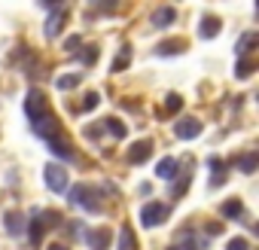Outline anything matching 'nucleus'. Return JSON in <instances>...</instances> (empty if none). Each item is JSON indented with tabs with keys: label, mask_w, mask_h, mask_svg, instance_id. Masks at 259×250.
<instances>
[{
	"label": "nucleus",
	"mask_w": 259,
	"mask_h": 250,
	"mask_svg": "<svg viewBox=\"0 0 259 250\" xmlns=\"http://www.w3.org/2000/svg\"><path fill=\"white\" fill-rule=\"evenodd\" d=\"M70 201H73L76 207L92 211V214H101V211H104V204H101V198H98V189L89 186V183H76V186L70 189Z\"/></svg>",
	"instance_id": "1"
},
{
	"label": "nucleus",
	"mask_w": 259,
	"mask_h": 250,
	"mask_svg": "<svg viewBox=\"0 0 259 250\" xmlns=\"http://www.w3.org/2000/svg\"><path fill=\"white\" fill-rule=\"evenodd\" d=\"M168 214H171V211H168L162 201H150V204H144V207H141V223H144L147 229H156L159 223H165V220H168Z\"/></svg>",
	"instance_id": "2"
},
{
	"label": "nucleus",
	"mask_w": 259,
	"mask_h": 250,
	"mask_svg": "<svg viewBox=\"0 0 259 250\" xmlns=\"http://www.w3.org/2000/svg\"><path fill=\"white\" fill-rule=\"evenodd\" d=\"M43 177H46V186L52 189V192H64L67 189V171L61 168V165H55V162H49L46 168H43Z\"/></svg>",
	"instance_id": "3"
},
{
	"label": "nucleus",
	"mask_w": 259,
	"mask_h": 250,
	"mask_svg": "<svg viewBox=\"0 0 259 250\" xmlns=\"http://www.w3.org/2000/svg\"><path fill=\"white\" fill-rule=\"evenodd\" d=\"M49 110V104H46V95L43 92H37V89H31L28 92V98H25V113H28V119L34 122L37 116H43Z\"/></svg>",
	"instance_id": "4"
},
{
	"label": "nucleus",
	"mask_w": 259,
	"mask_h": 250,
	"mask_svg": "<svg viewBox=\"0 0 259 250\" xmlns=\"http://www.w3.org/2000/svg\"><path fill=\"white\" fill-rule=\"evenodd\" d=\"M174 135L183 138V141H192V138L201 135V122H198L195 116H186V119H180V122L174 125Z\"/></svg>",
	"instance_id": "5"
},
{
	"label": "nucleus",
	"mask_w": 259,
	"mask_h": 250,
	"mask_svg": "<svg viewBox=\"0 0 259 250\" xmlns=\"http://www.w3.org/2000/svg\"><path fill=\"white\" fill-rule=\"evenodd\" d=\"M110 241H113L110 229H89V232H85V244H89L92 250H107Z\"/></svg>",
	"instance_id": "6"
},
{
	"label": "nucleus",
	"mask_w": 259,
	"mask_h": 250,
	"mask_svg": "<svg viewBox=\"0 0 259 250\" xmlns=\"http://www.w3.org/2000/svg\"><path fill=\"white\" fill-rule=\"evenodd\" d=\"M64 19H67V10H64V7H55V10H52V16L46 19V37H49V40L61 34V28H64Z\"/></svg>",
	"instance_id": "7"
},
{
	"label": "nucleus",
	"mask_w": 259,
	"mask_h": 250,
	"mask_svg": "<svg viewBox=\"0 0 259 250\" xmlns=\"http://www.w3.org/2000/svg\"><path fill=\"white\" fill-rule=\"evenodd\" d=\"M150 156H153V144L150 141H138L132 150H128V162H132V165H144Z\"/></svg>",
	"instance_id": "8"
},
{
	"label": "nucleus",
	"mask_w": 259,
	"mask_h": 250,
	"mask_svg": "<svg viewBox=\"0 0 259 250\" xmlns=\"http://www.w3.org/2000/svg\"><path fill=\"white\" fill-rule=\"evenodd\" d=\"M177 171H180V162H177L174 156H165V159L156 165V177H162V180H174Z\"/></svg>",
	"instance_id": "9"
},
{
	"label": "nucleus",
	"mask_w": 259,
	"mask_h": 250,
	"mask_svg": "<svg viewBox=\"0 0 259 250\" xmlns=\"http://www.w3.org/2000/svg\"><path fill=\"white\" fill-rule=\"evenodd\" d=\"M4 229H7L10 235H22V229H25V217H22L19 211H7V214H4Z\"/></svg>",
	"instance_id": "10"
},
{
	"label": "nucleus",
	"mask_w": 259,
	"mask_h": 250,
	"mask_svg": "<svg viewBox=\"0 0 259 250\" xmlns=\"http://www.w3.org/2000/svg\"><path fill=\"white\" fill-rule=\"evenodd\" d=\"M259 43V34H253V31H247L241 40H238V46H235V52H238V58H247L250 55V49Z\"/></svg>",
	"instance_id": "11"
},
{
	"label": "nucleus",
	"mask_w": 259,
	"mask_h": 250,
	"mask_svg": "<svg viewBox=\"0 0 259 250\" xmlns=\"http://www.w3.org/2000/svg\"><path fill=\"white\" fill-rule=\"evenodd\" d=\"M101 122H104V129H107V132H110V135H113L116 141H125V138H128V129H125V125H122L119 119L107 116V119H101Z\"/></svg>",
	"instance_id": "12"
},
{
	"label": "nucleus",
	"mask_w": 259,
	"mask_h": 250,
	"mask_svg": "<svg viewBox=\"0 0 259 250\" xmlns=\"http://www.w3.org/2000/svg\"><path fill=\"white\" fill-rule=\"evenodd\" d=\"M174 16H177V13H174V7H162V10H156V13H153V19H150V22H153L156 28H168V25L174 22Z\"/></svg>",
	"instance_id": "13"
},
{
	"label": "nucleus",
	"mask_w": 259,
	"mask_h": 250,
	"mask_svg": "<svg viewBox=\"0 0 259 250\" xmlns=\"http://www.w3.org/2000/svg\"><path fill=\"white\" fill-rule=\"evenodd\" d=\"M198 34H201L204 40L217 37V34H220V19H217V16H204V19H201V28H198Z\"/></svg>",
	"instance_id": "14"
},
{
	"label": "nucleus",
	"mask_w": 259,
	"mask_h": 250,
	"mask_svg": "<svg viewBox=\"0 0 259 250\" xmlns=\"http://www.w3.org/2000/svg\"><path fill=\"white\" fill-rule=\"evenodd\" d=\"M31 229H28V241L31 244H40V238H43V232H46V226H43V220H40V211H34V220L28 223Z\"/></svg>",
	"instance_id": "15"
},
{
	"label": "nucleus",
	"mask_w": 259,
	"mask_h": 250,
	"mask_svg": "<svg viewBox=\"0 0 259 250\" xmlns=\"http://www.w3.org/2000/svg\"><path fill=\"white\" fill-rule=\"evenodd\" d=\"M82 82V73H61L58 79H55V89H61V92H70V89H76Z\"/></svg>",
	"instance_id": "16"
},
{
	"label": "nucleus",
	"mask_w": 259,
	"mask_h": 250,
	"mask_svg": "<svg viewBox=\"0 0 259 250\" xmlns=\"http://www.w3.org/2000/svg\"><path fill=\"white\" fill-rule=\"evenodd\" d=\"M119 250H138V241H135L132 226H122L119 229Z\"/></svg>",
	"instance_id": "17"
},
{
	"label": "nucleus",
	"mask_w": 259,
	"mask_h": 250,
	"mask_svg": "<svg viewBox=\"0 0 259 250\" xmlns=\"http://www.w3.org/2000/svg\"><path fill=\"white\" fill-rule=\"evenodd\" d=\"M256 165H259V153H244V156L238 159V168H241L244 174H253Z\"/></svg>",
	"instance_id": "18"
},
{
	"label": "nucleus",
	"mask_w": 259,
	"mask_h": 250,
	"mask_svg": "<svg viewBox=\"0 0 259 250\" xmlns=\"http://www.w3.org/2000/svg\"><path fill=\"white\" fill-rule=\"evenodd\" d=\"M207 168H210V171H217V177L210 180V186H223V180H226V177H223L226 162H223V159H217V156H210V159H207Z\"/></svg>",
	"instance_id": "19"
},
{
	"label": "nucleus",
	"mask_w": 259,
	"mask_h": 250,
	"mask_svg": "<svg viewBox=\"0 0 259 250\" xmlns=\"http://www.w3.org/2000/svg\"><path fill=\"white\" fill-rule=\"evenodd\" d=\"M189 180H192V177H189V171H186V174H180V177H174V183H171V195H174V198H183V192L189 189Z\"/></svg>",
	"instance_id": "20"
},
{
	"label": "nucleus",
	"mask_w": 259,
	"mask_h": 250,
	"mask_svg": "<svg viewBox=\"0 0 259 250\" xmlns=\"http://www.w3.org/2000/svg\"><path fill=\"white\" fill-rule=\"evenodd\" d=\"M183 49H186V40H165V43H159V52L162 55H177Z\"/></svg>",
	"instance_id": "21"
},
{
	"label": "nucleus",
	"mask_w": 259,
	"mask_h": 250,
	"mask_svg": "<svg viewBox=\"0 0 259 250\" xmlns=\"http://www.w3.org/2000/svg\"><path fill=\"white\" fill-rule=\"evenodd\" d=\"M220 211H223V217H241V214H244V204H241L238 198H229V201H223Z\"/></svg>",
	"instance_id": "22"
},
{
	"label": "nucleus",
	"mask_w": 259,
	"mask_h": 250,
	"mask_svg": "<svg viewBox=\"0 0 259 250\" xmlns=\"http://www.w3.org/2000/svg\"><path fill=\"white\" fill-rule=\"evenodd\" d=\"M128 61H132V49H128V46H122V52H119V58L113 61V73H119V70H125V67H128Z\"/></svg>",
	"instance_id": "23"
},
{
	"label": "nucleus",
	"mask_w": 259,
	"mask_h": 250,
	"mask_svg": "<svg viewBox=\"0 0 259 250\" xmlns=\"http://www.w3.org/2000/svg\"><path fill=\"white\" fill-rule=\"evenodd\" d=\"M250 73H253V61H250V58H241V61H238V67H235V76L247 79Z\"/></svg>",
	"instance_id": "24"
},
{
	"label": "nucleus",
	"mask_w": 259,
	"mask_h": 250,
	"mask_svg": "<svg viewBox=\"0 0 259 250\" xmlns=\"http://www.w3.org/2000/svg\"><path fill=\"white\" fill-rule=\"evenodd\" d=\"M180 107H183V98H180L177 92H171L168 101H165V110H168V113H180Z\"/></svg>",
	"instance_id": "25"
},
{
	"label": "nucleus",
	"mask_w": 259,
	"mask_h": 250,
	"mask_svg": "<svg viewBox=\"0 0 259 250\" xmlns=\"http://www.w3.org/2000/svg\"><path fill=\"white\" fill-rule=\"evenodd\" d=\"M98 104H101V95H98V92H89V95L82 98V110H95Z\"/></svg>",
	"instance_id": "26"
},
{
	"label": "nucleus",
	"mask_w": 259,
	"mask_h": 250,
	"mask_svg": "<svg viewBox=\"0 0 259 250\" xmlns=\"http://www.w3.org/2000/svg\"><path fill=\"white\" fill-rule=\"evenodd\" d=\"M79 46H82V37H79V34H70V37L64 40V49H67V52H76Z\"/></svg>",
	"instance_id": "27"
},
{
	"label": "nucleus",
	"mask_w": 259,
	"mask_h": 250,
	"mask_svg": "<svg viewBox=\"0 0 259 250\" xmlns=\"http://www.w3.org/2000/svg\"><path fill=\"white\" fill-rule=\"evenodd\" d=\"M98 61V46H85V52H82V64H95Z\"/></svg>",
	"instance_id": "28"
},
{
	"label": "nucleus",
	"mask_w": 259,
	"mask_h": 250,
	"mask_svg": "<svg viewBox=\"0 0 259 250\" xmlns=\"http://www.w3.org/2000/svg\"><path fill=\"white\" fill-rule=\"evenodd\" d=\"M226 250H250V241H247V238H232Z\"/></svg>",
	"instance_id": "29"
},
{
	"label": "nucleus",
	"mask_w": 259,
	"mask_h": 250,
	"mask_svg": "<svg viewBox=\"0 0 259 250\" xmlns=\"http://www.w3.org/2000/svg\"><path fill=\"white\" fill-rule=\"evenodd\" d=\"M168 250H195V241H189V238H186V241H177V244H171Z\"/></svg>",
	"instance_id": "30"
},
{
	"label": "nucleus",
	"mask_w": 259,
	"mask_h": 250,
	"mask_svg": "<svg viewBox=\"0 0 259 250\" xmlns=\"http://www.w3.org/2000/svg\"><path fill=\"white\" fill-rule=\"evenodd\" d=\"M207 232H210V235H220V232H223V226H220V223H213V226H207Z\"/></svg>",
	"instance_id": "31"
},
{
	"label": "nucleus",
	"mask_w": 259,
	"mask_h": 250,
	"mask_svg": "<svg viewBox=\"0 0 259 250\" xmlns=\"http://www.w3.org/2000/svg\"><path fill=\"white\" fill-rule=\"evenodd\" d=\"M49 250H70L67 244H49Z\"/></svg>",
	"instance_id": "32"
}]
</instances>
